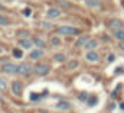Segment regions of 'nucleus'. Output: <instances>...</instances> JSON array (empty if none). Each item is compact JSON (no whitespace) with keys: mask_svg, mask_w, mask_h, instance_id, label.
<instances>
[{"mask_svg":"<svg viewBox=\"0 0 124 113\" xmlns=\"http://www.w3.org/2000/svg\"><path fill=\"white\" fill-rule=\"evenodd\" d=\"M54 58H55L56 62H63V61H65V55H63V54H55Z\"/></svg>","mask_w":124,"mask_h":113,"instance_id":"nucleus-19","label":"nucleus"},{"mask_svg":"<svg viewBox=\"0 0 124 113\" xmlns=\"http://www.w3.org/2000/svg\"><path fill=\"white\" fill-rule=\"evenodd\" d=\"M77 67H78V61H74V59H72V61L68 62V70H74V68H77Z\"/></svg>","mask_w":124,"mask_h":113,"instance_id":"nucleus-18","label":"nucleus"},{"mask_svg":"<svg viewBox=\"0 0 124 113\" xmlns=\"http://www.w3.org/2000/svg\"><path fill=\"white\" fill-rule=\"evenodd\" d=\"M12 90L16 96H20L22 94V83L20 81H13L12 83Z\"/></svg>","mask_w":124,"mask_h":113,"instance_id":"nucleus-7","label":"nucleus"},{"mask_svg":"<svg viewBox=\"0 0 124 113\" xmlns=\"http://www.w3.org/2000/svg\"><path fill=\"white\" fill-rule=\"evenodd\" d=\"M58 33L59 35H78L79 29L72 28V26H59L58 28Z\"/></svg>","mask_w":124,"mask_h":113,"instance_id":"nucleus-1","label":"nucleus"},{"mask_svg":"<svg viewBox=\"0 0 124 113\" xmlns=\"http://www.w3.org/2000/svg\"><path fill=\"white\" fill-rule=\"evenodd\" d=\"M13 55L16 56V58H22L23 54H22V51H20V49H13Z\"/></svg>","mask_w":124,"mask_h":113,"instance_id":"nucleus-23","label":"nucleus"},{"mask_svg":"<svg viewBox=\"0 0 124 113\" xmlns=\"http://www.w3.org/2000/svg\"><path fill=\"white\" fill-rule=\"evenodd\" d=\"M42 28L49 29V28H52V25H51V23H48V22H43V23H42Z\"/></svg>","mask_w":124,"mask_h":113,"instance_id":"nucleus-28","label":"nucleus"},{"mask_svg":"<svg viewBox=\"0 0 124 113\" xmlns=\"http://www.w3.org/2000/svg\"><path fill=\"white\" fill-rule=\"evenodd\" d=\"M118 48H120L121 51H124V42H120V45H118Z\"/></svg>","mask_w":124,"mask_h":113,"instance_id":"nucleus-29","label":"nucleus"},{"mask_svg":"<svg viewBox=\"0 0 124 113\" xmlns=\"http://www.w3.org/2000/svg\"><path fill=\"white\" fill-rule=\"evenodd\" d=\"M114 38H116L117 41H120V42H124V29L116 30V32H114Z\"/></svg>","mask_w":124,"mask_h":113,"instance_id":"nucleus-13","label":"nucleus"},{"mask_svg":"<svg viewBox=\"0 0 124 113\" xmlns=\"http://www.w3.org/2000/svg\"><path fill=\"white\" fill-rule=\"evenodd\" d=\"M0 104H3V99H1V96H0Z\"/></svg>","mask_w":124,"mask_h":113,"instance_id":"nucleus-30","label":"nucleus"},{"mask_svg":"<svg viewBox=\"0 0 124 113\" xmlns=\"http://www.w3.org/2000/svg\"><path fill=\"white\" fill-rule=\"evenodd\" d=\"M33 44H35L36 47H39V48H43V47H45V41H42V39H39V38H35V39H33Z\"/></svg>","mask_w":124,"mask_h":113,"instance_id":"nucleus-16","label":"nucleus"},{"mask_svg":"<svg viewBox=\"0 0 124 113\" xmlns=\"http://www.w3.org/2000/svg\"><path fill=\"white\" fill-rule=\"evenodd\" d=\"M33 73L38 74V75H46L49 73V65H46V64H36L33 67Z\"/></svg>","mask_w":124,"mask_h":113,"instance_id":"nucleus-2","label":"nucleus"},{"mask_svg":"<svg viewBox=\"0 0 124 113\" xmlns=\"http://www.w3.org/2000/svg\"><path fill=\"white\" fill-rule=\"evenodd\" d=\"M23 15H25L26 18H28V16H31V9H29V7H26V9L23 10Z\"/></svg>","mask_w":124,"mask_h":113,"instance_id":"nucleus-27","label":"nucleus"},{"mask_svg":"<svg viewBox=\"0 0 124 113\" xmlns=\"http://www.w3.org/2000/svg\"><path fill=\"white\" fill-rule=\"evenodd\" d=\"M85 4L88 7H100V1L98 0H85Z\"/></svg>","mask_w":124,"mask_h":113,"instance_id":"nucleus-14","label":"nucleus"},{"mask_svg":"<svg viewBox=\"0 0 124 113\" xmlns=\"http://www.w3.org/2000/svg\"><path fill=\"white\" fill-rule=\"evenodd\" d=\"M87 99H88V94H87V93H85V91H84V93H81V94H79V100H82V102H85V100H87Z\"/></svg>","mask_w":124,"mask_h":113,"instance_id":"nucleus-25","label":"nucleus"},{"mask_svg":"<svg viewBox=\"0 0 124 113\" xmlns=\"http://www.w3.org/2000/svg\"><path fill=\"white\" fill-rule=\"evenodd\" d=\"M87 42H88V38H87V36H82V38H79V39L77 41V47H85Z\"/></svg>","mask_w":124,"mask_h":113,"instance_id":"nucleus-15","label":"nucleus"},{"mask_svg":"<svg viewBox=\"0 0 124 113\" xmlns=\"http://www.w3.org/2000/svg\"><path fill=\"white\" fill-rule=\"evenodd\" d=\"M0 54H1V48H0Z\"/></svg>","mask_w":124,"mask_h":113,"instance_id":"nucleus-31","label":"nucleus"},{"mask_svg":"<svg viewBox=\"0 0 124 113\" xmlns=\"http://www.w3.org/2000/svg\"><path fill=\"white\" fill-rule=\"evenodd\" d=\"M98 102V99H97V96H91L90 99H88V103H90V106H94L95 103Z\"/></svg>","mask_w":124,"mask_h":113,"instance_id":"nucleus-21","label":"nucleus"},{"mask_svg":"<svg viewBox=\"0 0 124 113\" xmlns=\"http://www.w3.org/2000/svg\"><path fill=\"white\" fill-rule=\"evenodd\" d=\"M46 15H48L49 18H58V16L61 15V12H59V9H55V7H51V9H48V12H46Z\"/></svg>","mask_w":124,"mask_h":113,"instance_id":"nucleus-11","label":"nucleus"},{"mask_svg":"<svg viewBox=\"0 0 124 113\" xmlns=\"http://www.w3.org/2000/svg\"><path fill=\"white\" fill-rule=\"evenodd\" d=\"M6 88H7V83H6V81L0 77V91H4Z\"/></svg>","mask_w":124,"mask_h":113,"instance_id":"nucleus-20","label":"nucleus"},{"mask_svg":"<svg viewBox=\"0 0 124 113\" xmlns=\"http://www.w3.org/2000/svg\"><path fill=\"white\" fill-rule=\"evenodd\" d=\"M10 23V20L6 18V16H3V15H0V25H3V26H7Z\"/></svg>","mask_w":124,"mask_h":113,"instance_id":"nucleus-17","label":"nucleus"},{"mask_svg":"<svg viewBox=\"0 0 124 113\" xmlns=\"http://www.w3.org/2000/svg\"><path fill=\"white\" fill-rule=\"evenodd\" d=\"M32 71H33V68H32L29 64H20V65H17V73L20 74V75H29Z\"/></svg>","mask_w":124,"mask_h":113,"instance_id":"nucleus-3","label":"nucleus"},{"mask_svg":"<svg viewBox=\"0 0 124 113\" xmlns=\"http://www.w3.org/2000/svg\"><path fill=\"white\" fill-rule=\"evenodd\" d=\"M85 58H87V61H88V62H97V61H98V58H100V55H98L95 51H88V52H87V55H85Z\"/></svg>","mask_w":124,"mask_h":113,"instance_id":"nucleus-6","label":"nucleus"},{"mask_svg":"<svg viewBox=\"0 0 124 113\" xmlns=\"http://www.w3.org/2000/svg\"><path fill=\"white\" fill-rule=\"evenodd\" d=\"M97 45H98V44H97L95 39H88V42L85 44V48H87L88 51H94V49L97 48Z\"/></svg>","mask_w":124,"mask_h":113,"instance_id":"nucleus-12","label":"nucleus"},{"mask_svg":"<svg viewBox=\"0 0 124 113\" xmlns=\"http://www.w3.org/2000/svg\"><path fill=\"white\" fill-rule=\"evenodd\" d=\"M1 70H3L6 74H16V73H17V65L7 62V64H4V65L1 67Z\"/></svg>","mask_w":124,"mask_h":113,"instance_id":"nucleus-4","label":"nucleus"},{"mask_svg":"<svg viewBox=\"0 0 124 113\" xmlns=\"http://www.w3.org/2000/svg\"><path fill=\"white\" fill-rule=\"evenodd\" d=\"M58 110H71V103L69 102H59V103H56V106H55Z\"/></svg>","mask_w":124,"mask_h":113,"instance_id":"nucleus-8","label":"nucleus"},{"mask_svg":"<svg viewBox=\"0 0 124 113\" xmlns=\"http://www.w3.org/2000/svg\"><path fill=\"white\" fill-rule=\"evenodd\" d=\"M51 44H52L54 47H56V45H59V44H61V41H59V38H56V36H54V38L51 39Z\"/></svg>","mask_w":124,"mask_h":113,"instance_id":"nucleus-22","label":"nucleus"},{"mask_svg":"<svg viewBox=\"0 0 124 113\" xmlns=\"http://www.w3.org/2000/svg\"><path fill=\"white\" fill-rule=\"evenodd\" d=\"M19 35H20V38L23 36V38L26 39V38L29 36V32H28V30H20V32H19Z\"/></svg>","mask_w":124,"mask_h":113,"instance_id":"nucleus-24","label":"nucleus"},{"mask_svg":"<svg viewBox=\"0 0 124 113\" xmlns=\"http://www.w3.org/2000/svg\"><path fill=\"white\" fill-rule=\"evenodd\" d=\"M29 56H31V59H39V58L43 56V51L42 49H33Z\"/></svg>","mask_w":124,"mask_h":113,"instance_id":"nucleus-10","label":"nucleus"},{"mask_svg":"<svg viewBox=\"0 0 124 113\" xmlns=\"http://www.w3.org/2000/svg\"><path fill=\"white\" fill-rule=\"evenodd\" d=\"M19 45H20L22 48H25V49H31L32 45H33V42H32L31 39H20V41H19Z\"/></svg>","mask_w":124,"mask_h":113,"instance_id":"nucleus-9","label":"nucleus"},{"mask_svg":"<svg viewBox=\"0 0 124 113\" xmlns=\"http://www.w3.org/2000/svg\"><path fill=\"white\" fill-rule=\"evenodd\" d=\"M114 59H116V55H114V54H110V55L107 56V61H108V62H113Z\"/></svg>","mask_w":124,"mask_h":113,"instance_id":"nucleus-26","label":"nucleus"},{"mask_svg":"<svg viewBox=\"0 0 124 113\" xmlns=\"http://www.w3.org/2000/svg\"><path fill=\"white\" fill-rule=\"evenodd\" d=\"M110 28L114 29V32L116 30H121V29H124V22L120 20V19H113L110 22Z\"/></svg>","mask_w":124,"mask_h":113,"instance_id":"nucleus-5","label":"nucleus"}]
</instances>
